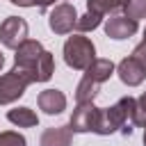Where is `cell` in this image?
<instances>
[{
	"label": "cell",
	"mask_w": 146,
	"mask_h": 146,
	"mask_svg": "<svg viewBox=\"0 0 146 146\" xmlns=\"http://www.w3.org/2000/svg\"><path fill=\"white\" fill-rule=\"evenodd\" d=\"M14 71H18L30 84L48 82L55 73V57L36 39H25L14 55Z\"/></svg>",
	"instance_id": "obj_1"
},
{
	"label": "cell",
	"mask_w": 146,
	"mask_h": 146,
	"mask_svg": "<svg viewBox=\"0 0 146 146\" xmlns=\"http://www.w3.org/2000/svg\"><path fill=\"white\" fill-rule=\"evenodd\" d=\"M135 103H137V98L123 96L114 105L100 107L96 135H103L105 137V135H112V132L121 130L123 137H130L132 135V119H135Z\"/></svg>",
	"instance_id": "obj_2"
},
{
	"label": "cell",
	"mask_w": 146,
	"mask_h": 146,
	"mask_svg": "<svg viewBox=\"0 0 146 146\" xmlns=\"http://www.w3.org/2000/svg\"><path fill=\"white\" fill-rule=\"evenodd\" d=\"M96 59V46L89 36L73 34L64 41V62L73 71H84Z\"/></svg>",
	"instance_id": "obj_3"
},
{
	"label": "cell",
	"mask_w": 146,
	"mask_h": 146,
	"mask_svg": "<svg viewBox=\"0 0 146 146\" xmlns=\"http://www.w3.org/2000/svg\"><path fill=\"white\" fill-rule=\"evenodd\" d=\"M98 116H100V107H96L94 103H78L71 112L68 128L73 130V135L75 132H96Z\"/></svg>",
	"instance_id": "obj_4"
},
{
	"label": "cell",
	"mask_w": 146,
	"mask_h": 146,
	"mask_svg": "<svg viewBox=\"0 0 146 146\" xmlns=\"http://www.w3.org/2000/svg\"><path fill=\"white\" fill-rule=\"evenodd\" d=\"M27 32H30V25L25 18L21 16H7L2 23H0V43L9 50H16L25 39H27Z\"/></svg>",
	"instance_id": "obj_5"
},
{
	"label": "cell",
	"mask_w": 146,
	"mask_h": 146,
	"mask_svg": "<svg viewBox=\"0 0 146 146\" xmlns=\"http://www.w3.org/2000/svg\"><path fill=\"white\" fill-rule=\"evenodd\" d=\"M30 87V82L18 73V71H7V73H2L0 75V105H11V103H16L23 94H25V89Z\"/></svg>",
	"instance_id": "obj_6"
},
{
	"label": "cell",
	"mask_w": 146,
	"mask_h": 146,
	"mask_svg": "<svg viewBox=\"0 0 146 146\" xmlns=\"http://www.w3.org/2000/svg\"><path fill=\"white\" fill-rule=\"evenodd\" d=\"M78 23V11L71 2H59L52 7L50 16H48V27L55 32V34H68L73 32Z\"/></svg>",
	"instance_id": "obj_7"
},
{
	"label": "cell",
	"mask_w": 146,
	"mask_h": 146,
	"mask_svg": "<svg viewBox=\"0 0 146 146\" xmlns=\"http://www.w3.org/2000/svg\"><path fill=\"white\" fill-rule=\"evenodd\" d=\"M116 75H119V80H121L123 84H128V87H139V84L146 80V68H144L137 59L123 57V59L116 64Z\"/></svg>",
	"instance_id": "obj_8"
},
{
	"label": "cell",
	"mask_w": 146,
	"mask_h": 146,
	"mask_svg": "<svg viewBox=\"0 0 146 146\" xmlns=\"http://www.w3.org/2000/svg\"><path fill=\"white\" fill-rule=\"evenodd\" d=\"M135 32H137V21H132V18H128V16L116 14V16H112V18L105 21V34H107L110 39H114V41L130 39Z\"/></svg>",
	"instance_id": "obj_9"
},
{
	"label": "cell",
	"mask_w": 146,
	"mask_h": 146,
	"mask_svg": "<svg viewBox=\"0 0 146 146\" xmlns=\"http://www.w3.org/2000/svg\"><path fill=\"white\" fill-rule=\"evenodd\" d=\"M36 103H39V110H43L46 114L55 116V114H62L66 110V96L64 91L59 89H43L39 96H36Z\"/></svg>",
	"instance_id": "obj_10"
},
{
	"label": "cell",
	"mask_w": 146,
	"mask_h": 146,
	"mask_svg": "<svg viewBox=\"0 0 146 146\" xmlns=\"http://www.w3.org/2000/svg\"><path fill=\"white\" fill-rule=\"evenodd\" d=\"M73 130L68 125H52L46 128L39 137V146H71Z\"/></svg>",
	"instance_id": "obj_11"
},
{
	"label": "cell",
	"mask_w": 146,
	"mask_h": 146,
	"mask_svg": "<svg viewBox=\"0 0 146 146\" xmlns=\"http://www.w3.org/2000/svg\"><path fill=\"white\" fill-rule=\"evenodd\" d=\"M114 71H116V66H114V62H112V59L96 57V59L84 68V78L94 80L96 84H103V82H107V80L112 78V73H114Z\"/></svg>",
	"instance_id": "obj_12"
},
{
	"label": "cell",
	"mask_w": 146,
	"mask_h": 146,
	"mask_svg": "<svg viewBox=\"0 0 146 146\" xmlns=\"http://www.w3.org/2000/svg\"><path fill=\"white\" fill-rule=\"evenodd\" d=\"M7 119H9V123H14L18 128H34V125H39V116H36V112L32 107H14V110L7 112Z\"/></svg>",
	"instance_id": "obj_13"
},
{
	"label": "cell",
	"mask_w": 146,
	"mask_h": 146,
	"mask_svg": "<svg viewBox=\"0 0 146 146\" xmlns=\"http://www.w3.org/2000/svg\"><path fill=\"white\" fill-rule=\"evenodd\" d=\"M128 0H87V11L96 14V16H107V14H116L125 7Z\"/></svg>",
	"instance_id": "obj_14"
},
{
	"label": "cell",
	"mask_w": 146,
	"mask_h": 146,
	"mask_svg": "<svg viewBox=\"0 0 146 146\" xmlns=\"http://www.w3.org/2000/svg\"><path fill=\"white\" fill-rule=\"evenodd\" d=\"M98 91H100V84H96L94 80H89V78L82 75V80L75 87V103H94V98L98 96Z\"/></svg>",
	"instance_id": "obj_15"
},
{
	"label": "cell",
	"mask_w": 146,
	"mask_h": 146,
	"mask_svg": "<svg viewBox=\"0 0 146 146\" xmlns=\"http://www.w3.org/2000/svg\"><path fill=\"white\" fill-rule=\"evenodd\" d=\"M123 11H125L123 16L132 18V21H141V18H146V0H128Z\"/></svg>",
	"instance_id": "obj_16"
},
{
	"label": "cell",
	"mask_w": 146,
	"mask_h": 146,
	"mask_svg": "<svg viewBox=\"0 0 146 146\" xmlns=\"http://www.w3.org/2000/svg\"><path fill=\"white\" fill-rule=\"evenodd\" d=\"M100 16H96V14H91V11H87V14H82V16H78V23H75V30L78 32H91V30H96L98 25H100Z\"/></svg>",
	"instance_id": "obj_17"
},
{
	"label": "cell",
	"mask_w": 146,
	"mask_h": 146,
	"mask_svg": "<svg viewBox=\"0 0 146 146\" xmlns=\"http://www.w3.org/2000/svg\"><path fill=\"white\" fill-rule=\"evenodd\" d=\"M0 146H27V139L16 130H5L0 132Z\"/></svg>",
	"instance_id": "obj_18"
},
{
	"label": "cell",
	"mask_w": 146,
	"mask_h": 146,
	"mask_svg": "<svg viewBox=\"0 0 146 146\" xmlns=\"http://www.w3.org/2000/svg\"><path fill=\"white\" fill-rule=\"evenodd\" d=\"M132 125L137 128H144L146 125V91L137 98L135 103V119H132Z\"/></svg>",
	"instance_id": "obj_19"
},
{
	"label": "cell",
	"mask_w": 146,
	"mask_h": 146,
	"mask_svg": "<svg viewBox=\"0 0 146 146\" xmlns=\"http://www.w3.org/2000/svg\"><path fill=\"white\" fill-rule=\"evenodd\" d=\"M11 5H18V7H39L41 11L48 9V0H9Z\"/></svg>",
	"instance_id": "obj_20"
},
{
	"label": "cell",
	"mask_w": 146,
	"mask_h": 146,
	"mask_svg": "<svg viewBox=\"0 0 146 146\" xmlns=\"http://www.w3.org/2000/svg\"><path fill=\"white\" fill-rule=\"evenodd\" d=\"M130 57H132V59H137V62L146 68V43H144V41H141V43H137V46L132 48V55H130Z\"/></svg>",
	"instance_id": "obj_21"
},
{
	"label": "cell",
	"mask_w": 146,
	"mask_h": 146,
	"mask_svg": "<svg viewBox=\"0 0 146 146\" xmlns=\"http://www.w3.org/2000/svg\"><path fill=\"white\" fill-rule=\"evenodd\" d=\"M2 66H5V55L0 52V71H2Z\"/></svg>",
	"instance_id": "obj_22"
},
{
	"label": "cell",
	"mask_w": 146,
	"mask_h": 146,
	"mask_svg": "<svg viewBox=\"0 0 146 146\" xmlns=\"http://www.w3.org/2000/svg\"><path fill=\"white\" fill-rule=\"evenodd\" d=\"M55 2H59V0H48V7H50V5H55ZM62 2H68V0H62Z\"/></svg>",
	"instance_id": "obj_23"
},
{
	"label": "cell",
	"mask_w": 146,
	"mask_h": 146,
	"mask_svg": "<svg viewBox=\"0 0 146 146\" xmlns=\"http://www.w3.org/2000/svg\"><path fill=\"white\" fill-rule=\"evenodd\" d=\"M144 146H146V125H144Z\"/></svg>",
	"instance_id": "obj_24"
},
{
	"label": "cell",
	"mask_w": 146,
	"mask_h": 146,
	"mask_svg": "<svg viewBox=\"0 0 146 146\" xmlns=\"http://www.w3.org/2000/svg\"><path fill=\"white\" fill-rule=\"evenodd\" d=\"M144 43H146V27H144Z\"/></svg>",
	"instance_id": "obj_25"
}]
</instances>
